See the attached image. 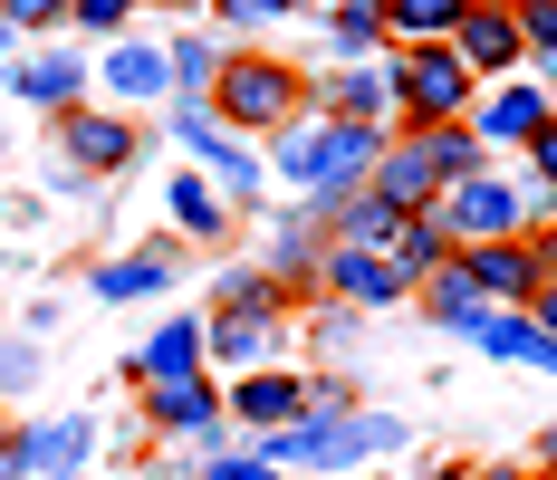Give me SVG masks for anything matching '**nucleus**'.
Segmentation results:
<instances>
[{
	"label": "nucleus",
	"instance_id": "f257e3e1",
	"mask_svg": "<svg viewBox=\"0 0 557 480\" xmlns=\"http://www.w3.org/2000/svg\"><path fill=\"white\" fill-rule=\"evenodd\" d=\"M212 125H231V135H278V125H298L308 115V77L288 67V58H270V49H222V77H212Z\"/></svg>",
	"mask_w": 557,
	"mask_h": 480
},
{
	"label": "nucleus",
	"instance_id": "f03ea898",
	"mask_svg": "<svg viewBox=\"0 0 557 480\" xmlns=\"http://www.w3.org/2000/svg\"><path fill=\"white\" fill-rule=\"evenodd\" d=\"M375 155H385V125H336V115H298V125H278V173L308 183V193H346Z\"/></svg>",
	"mask_w": 557,
	"mask_h": 480
},
{
	"label": "nucleus",
	"instance_id": "7ed1b4c3",
	"mask_svg": "<svg viewBox=\"0 0 557 480\" xmlns=\"http://www.w3.org/2000/svg\"><path fill=\"white\" fill-rule=\"evenodd\" d=\"M471 87H481V77H471V67H461L443 39H433V49H404V58H394V107L413 115L404 135H433V125H471Z\"/></svg>",
	"mask_w": 557,
	"mask_h": 480
},
{
	"label": "nucleus",
	"instance_id": "20e7f679",
	"mask_svg": "<svg viewBox=\"0 0 557 480\" xmlns=\"http://www.w3.org/2000/svg\"><path fill=\"white\" fill-rule=\"evenodd\" d=\"M423 221L443 231L451 250H481V241H529V202H519L509 183H491V173H461V183H443Z\"/></svg>",
	"mask_w": 557,
	"mask_h": 480
},
{
	"label": "nucleus",
	"instance_id": "39448f33",
	"mask_svg": "<svg viewBox=\"0 0 557 480\" xmlns=\"http://www.w3.org/2000/svg\"><path fill=\"white\" fill-rule=\"evenodd\" d=\"M443 279L471 298V308H529L548 269H539V241H481V250H451Z\"/></svg>",
	"mask_w": 557,
	"mask_h": 480
},
{
	"label": "nucleus",
	"instance_id": "423d86ee",
	"mask_svg": "<svg viewBox=\"0 0 557 480\" xmlns=\"http://www.w3.org/2000/svg\"><path fill=\"white\" fill-rule=\"evenodd\" d=\"M451 58H461V67H471V77H509V67H519V20H509V10H491V0H461V20H451V39H443Z\"/></svg>",
	"mask_w": 557,
	"mask_h": 480
},
{
	"label": "nucleus",
	"instance_id": "0eeeda50",
	"mask_svg": "<svg viewBox=\"0 0 557 480\" xmlns=\"http://www.w3.org/2000/svg\"><path fill=\"white\" fill-rule=\"evenodd\" d=\"M481 356H500V366H539L557 374V336L548 327H529V308H471V327H461Z\"/></svg>",
	"mask_w": 557,
	"mask_h": 480
},
{
	"label": "nucleus",
	"instance_id": "6e6552de",
	"mask_svg": "<svg viewBox=\"0 0 557 480\" xmlns=\"http://www.w3.org/2000/svg\"><path fill=\"white\" fill-rule=\"evenodd\" d=\"M548 125H557V107H548V87H529V77H509L500 97L471 115V135H481V145H539Z\"/></svg>",
	"mask_w": 557,
	"mask_h": 480
},
{
	"label": "nucleus",
	"instance_id": "1a4fd4ad",
	"mask_svg": "<svg viewBox=\"0 0 557 480\" xmlns=\"http://www.w3.org/2000/svg\"><path fill=\"white\" fill-rule=\"evenodd\" d=\"M173 135H183V145L202 155V183H231V193H260V163L240 155V135H222V125H212V107H183V115H173Z\"/></svg>",
	"mask_w": 557,
	"mask_h": 480
},
{
	"label": "nucleus",
	"instance_id": "9d476101",
	"mask_svg": "<svg viewBox=\"0 0 557 480\" xmlns=\"http://www.w3.org/2000/svg\"><path fill=\"white\" fill-rule=\"evenodd\" d=\"M318 279H327L336 298H356V308H394V298H413V288L385 269V250H356V241H336L327 260H318Z\"/></svg>",
	"mask_w": 557,
	"mask_h": 480
},
{
	"label": "nucleus",
	"instance_id": "9b49d317",
	"mask_svg": "<svg viewBox=\"0 0 557 480\" xmlns=\"http://www.w3.org/2000/svg\"><path fill=\"white\" fill-rule=\"evenodd\" d=\"M135 384H183V374H202V318H164L135 356H125Z\"/></svg>",
	"mask_w": 557,
	"mask_h": 480
},
{
	"label": "nucleus",
	"instance_id": "f8f14e48",
	"mask_svg": "<svg viewBox=\"0 0 557 480\" xmlns=\"http://www.w3.org/2000/svg\"><path fill=\"white\" fill-rule=\"evenodd\" d=\"M231 414L250 432H288L308 414V384H298V374H240V384H231Z\"/></svg>",
	"mask_w": 557,
	"mask_h": 480
},
{
	"label": "nucleus",
	"instance_id": "ddd939ff",
	"mask_svg": "<svg viewBox=\"0 0 557 480\" xmlns=\"http://www.w3.org/2000/svg\"><path fill=\"white\" fill-rule=\"evenodd\" d=\"M145 423H154V432H212V423H222V384H202V374L145 384Z\"/></svg>",
	"mask_w": 557,
	"mask_h": 480
},
{
	"label": "nucleus",
	"instance_id": "4468645a",
	"mask_svg": "<svg viewBox=\"0 0 557 480\" xmlns=\"http://www.w3.org/2000/svg\"><path fill=\"white\" fill-rule=\"evenodd\" d=\"M87 442H97L87 423H29L20 442H10V461H20V471H58V480H77V471H87Z\"/></svg>",
	"mask_w": 557,
	"mask_h": 480
},
{
	"label": "nucleus",
	"instance_id": "2eb2a0df",
	"mask_svg": "<svg viewBox=\"0 0 557 480\" xmlns=\"http://www.w3.org/2000/svg\"><path fill=\"white\" fill-rule=\"evenodd\" d=\"M10 87H20L29 107H67V115H77V87H87V58H77V49L20 58V67H10Z\"/></svg>",
	"mask_w": 557,
	"mask_h": 480
},
{
	"label": "nucleus",
	"instance_id": "dca6fc26",
	"mask_svg": "<svg viewBox=\"0 0 557 480\" xmlns=\"http://www.w3.org/2000/svg\"><path fill=\"white\" fill-rule=\"evenodd\" d=\"M67 125V163L77 173H115V163L135 155V125L125 115H58Z\"/></svg>",
	"mask_w": 557,
	"mask_h": 480
},
{
	"label": "nucleus",
	"instance_id": "f3484780",
	"mask_svg": "<svg viewBox=\"0 0 557 480\" xmlns=\"http://www.w3.org/2000/svg\"><path fill=\"white\" fill-rule=\"evenodd\" d=\"M107 87L125 97V107H145V97H164V49H145V39H125V49H107Z\"/></svg>",
	"mask_w": 557,
	"mask_h": 480
},
{
	"label": "nucleus",
	"instance_id": "a211bd4d",
	"mask_svg": "<svg viewBox=\"0 0 557 480\" xmlns=\"http://www.w3.org/2000/svg\"><path fill=\"white\" fill-rule=\"evenodd\" d=\"M451 260V241H443V231H433V221H423V212H413V221H404V231H394V241H385V269H394V279H404V288H413V279H433V269H443Z\"/></svg>",
	"mask_w": 557,
	"mask_h": 480
},
{
	"label": "nucleus",
	"instance_id": "6ab92c4d",
	"mask_svg": "<svg viewBox=\"0 0 557 480\" xmlns=\"http://www.w3.org/2000/svg\"><path fill=\"white\" fill-rule=\"evenodd\" d=\"M336 125H375V115L394 107V67H356V77H336Z\"/></svg>",
	"mask_w": 557,
	"mask_h": 480
},
{
	"label": "nucleus",
	"instance_id": "aec40b11",
	"mask_svg": "<svg viewBox=\"0 0 557 480\" xmlns=\"http://www.w3.org/2000/svg\"><path fill=\"white\" fill-rule=\"evenodd\" d=\"M413 145H423V163H433V183H461V173H481V155H491L471 125H433V135H413Z\"/></svg>",
	"mask_w": 557,
	"mask_h": 480
},
{
	"label": "nucleus",
	"instance_id": "412c9836",
	"mask_svg": "<svg viewBox=\"0 0 557 480\" xmlns=\"http://www.w3.org/2000/svg\"><path fill=\"white\" fill-rule=\"evenodd\" d=\"M154 288H173V260H164V250H135V260H107V269H97V298H154Z\"/></svg>",
	"mask_w": 557,
	"mask_h": 480
},
{
	"label": "nucleus",
	"instance_id": "4be33fe9",
	"mask_svg": "<svg viewBox=\"0 0 557 480\" xmlns=\"http://www.w3.org/2000/svg\"><path fill=\"white\" fill-rule=\"evenodd\" d=\"M375 10H385V29H404L413 49L451 39V20H461V0H375Z\"/></svg>",
	"mask_w": 557,
	"mask_h": 480
},
{
	"label": "nucleus",
	"instance_id": "5701e85b",
	"mask_svg": "<svg viewBox=\"0 0 557 480\" xmlns=\"http://www.w3.org/2000/svg\"><path fill=\"white\" fill-rule=\"evenodd\" d=\"M212 318H260V327H278V279H270V269H231Z\"/></svg>",
	"mask_w": 557,
	"mask_h": 480
},
{
	"label": "nucleus",
	"instance_id": "b1692460",
	"mask_svg": "<svg viewBox=\"0 0 557 480\" xmlns=\"http://www.w3.org/2000/svg\"><path fill=\"white\" fill-rule=\"evenodd\" d=\"M336 202H346V241H356V250H385L394 231L413 221V212H394V202H375V193H336Z\"/></svg>",
	"mask_w": 557,
	"mask_h": 480
},
{
	"label": "nucleus",
	"instance_id": "393cba45",
	"mask_svg": "<svg viewBox=\"0 0 557 480\" xmlns=\"http://www.w3.org/2000/svg\"><path fill=\"white\" fill-rule=\"evenodd\" d=\"M202 356L250 366V356H270V327H260V318H202Z\"/></svg>",
	"mask_w": 557,
	"mask_h": 480
},
{
	"label": "nucleus",
	"instance_id": "a878e982",
	"mask_svg": "<svg viewBox=\"0 0 557 480\" xmlns=\"http://www.w3.org/2000/svg\"><path fill=\"white\" fill-rule=\"evenodd\" d=\"M164 77H173V87H193V107H202L212 77H222V49H212V39H173V49H164Z\"/></svg>",
	"mask_w": 557,
	"mask_h": 480
},
{
	"label": "nucleus",
	"instance_id": "bb28decb",
	"mask_svg": "<svg viewBox=\"0 0 557 480\" xmlns=\"http://www.w3.org/2000/svg\"><path fill=\"white\" fill-rule=\"evenodd\" d=\"M173 221H183L193 241H212V231H222V193H212L202 173H183V183H173Z\"/></svg>",
	"mask_w": 557,
	"mask_h": 480
},
{
	"label": "nucleus",
	"instance_id": "cd10ccee",
	"mask_svg": "<svg viewBox=\"0 0 557 480\" xmlns=\"http://www.w3.org/2000/svg\"><path fill=\"white\" fill-rule=\"evenodd\" d=\"M529 183H539V231H548V221H557V125L529 145Z\"/></svg>",
	"mask_w": 557,
	"mask_h": 480
},
{
	"label": "nucleus",
	"instance_id": "c85d7f7f",
	"mask_svg": "<svg viewBox=\"0 0 557 480\" xmlns=\"http://www.w3.org/2000/svg\"><path fill=\"white\" fill-rule=\"evenodd\" d=\"M519 20V49H539V58H557V0H519L509 10Z\"/></svg>",
	"mask_w": 557,
	"mask_h": 480
},
{
	"label": "nucleus",
	"instance_id": "c756f323",
	"mask_svg": "<svg viewBox=\"0 0 557 480\" xmlns=\"http://www.w3.org/2000/svg\"><path fill=\"white\" fill-rule=\"evenodd\" d=\"M375 29H385L375 0H346V10H336V49H375Z\"/></svg>",
	"mask_w": 557,
	"mask_h": 480
},
{
	"label": "nucleus",
	"instance_id": "7c9ffc66",
	"mask_svg": "<svg viewBox=\"0 0 557 480\" xmlns=\"http://www.w3.org/2000/svg\"><path fill=\"white\" fill-rule=\"evenodd\" d=\"M67 20V0H0V29L20 39V29H58Z\"/></svg>",
	"mask_w": 557,
	"mask_h": 480
},
{
	"label": "nucleus",
	"instance_id": "2f4dec72",
	"mask_svg": "<svg viewBox=\"0 0 557 480\" xmlns=\"http://www.w3.org/2000/svg\"><path fill=\"white\" fill-rule=\"evenodd\" d=\"M67 20H77V29H125L135 0H67Z\"/></svg>",
	"mask_w": 557,
	"mask_h": 480
},
{
	"label": "nucleus",
	"instance_id": "473e14b6",
	"mask_svg": "<svg viewBox=\"0 0 557 480\" xmlns=\"http://www.w3.org/2000/svg\"><path fill=\"white\" fill-rule=\"evenodd\" d=\"M529 327H548V336H557V279H539V298H529Z\"/></svg>",
	"mask_w": 557,
	"mask_h": 480
},
{
	"label": "nucleus",
	"instance_id": "72a5a7b5",
	"mask_svg": "<svg viewBox=\"0 0 557 480\" xmlns=\"http://www.w3.org/2000/svg\"><path fill=\"white\" fill-rule=\"evenodd\" d=\"M212 480H278V471H270V461H231V452H222V461H212Z\"/></svg>",
	"mask_w": 557,
	"mask_h": 480
},
{
	"label": "nucleus",
	"instance_id": "f704fd0d",
	"mask_svg": "<svg viewBox=\"0 0 557 480\" xmlns=\"http://www.w3.org/2000/svg\"><path fill=\"white\" fill-rule=\"evenodd\" d=\"M222 20H240V29H250V20H278V0H222Z\"/></svg>",
	"mask_w": 557,
	"mask_h": 480
},
{
	"label": "nucleus",
	"instance_id": "c9c22d12",
	"mask_svg": "<svg viewBox=\"0 0 557 480\" xmlns=\"http://www.w3.org/2000/svg\"><path fill=\"white\" fill-rule=\"evenodd\" d=\"M10 49H20V39H10V29H0V87H10V67H20V58H10Z\"/></svg>",
	"mask_w": 557,
	"mask_h": 480
},
{
	"label": "nucleus",
	"instance_id": "e433bc0d",
	"mask_svg": "<svg viewBox=\"0 0 557 480\" xmlns=\"http://www.w3.org/2000/svg\"><path fill=\"white\" fill-rule=\"evenodd\" d=\"M471 480H529V471H509V461H491V471H471Z\"/></svg>",
	"mask_w": 557,
	"mask_h": 480
},
{
	"label": "nucleus",
	"instance_id": "4c0bfd02",
	"mask_svg": "<svg viewBox=\"0 0 557 480\" xmlns=\"http://www.w3.org/2000/svg\"><path fill=\"white\" fill-rule=\"evenodd\" d=\"M0 480H20V461H10V442H0Z\"/></svg>",
	"mask_w": 557,
	"mask_h": 480
},
{
	"label": "nucleus",
	"instance_id": "58836bf2",
	"mask_svg": "<svg viewBox=\"0 0 557 480\" xmlns=\"http://www.w3.org/2000/svg\"><path fill=\"white\" fill-rule=\"evenodd\" d=\"M548 471H557V432H548Z\"/></svg>",
	"mask_w": 557,
	"mask_h": 480
},
{
	"label": "nucleus",
	"instance_id": "ea45409f",
	"mask_svg": "<svg viewBox=\"0 0 557 480\" xmlns=\"http://www.w3.org/2000/svg\"><path fill=\"white\" fill-rule=\"evenodd\" d=\"M491 10H519V0H491Z\"/></svg>",
	"mask_w": 557,
	"mask_h": 480
},
{
	"label": "nucleus",
	"instance_id": "a19ab883",
	"mask_svg": "<svg viewBox=\"0 0 557 480\" xmlns=\"http://www.w3.org/2000/svg\"><path fill=\"white\" fill-rule=\"evenodd\" d=\"M529 480H557V471H529Z\"/></svg>",
	"mask_w": 557,
	"mask_h": 480
},
{
	"label": "nucleus",
	"instance_id": "79ce46f5",
	"mask_svg": "<svg viewBox=\"0 0 557 480\" xmlns=\"http://www.w3.org/2000/svg\"><path fill=\"white\" fill-rule=\"evenodd\" d=\"M278 10H298V0H278Z\"/></svg>",
	"mask_w": 557,
	"mask_h": 480
},
{
	"label": "nucleus",
	"instance_id": "37998d69",
	"mask_svg": "<svg viewBox=\"0 0 557 480\" xmlns=\"http://www.w3.org/2000/svg\"><path fill=\"white\" fill-rule=\"evenodd\" d=\"M77 480H87V471H77Z\"/></svg>",
	"mask_w": 557,
	"mask_h": 480
}]
</instances>
